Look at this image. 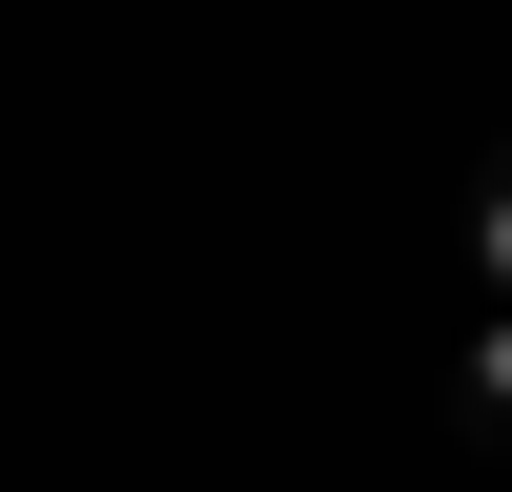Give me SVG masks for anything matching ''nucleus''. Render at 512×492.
<instances>
[{
    "mask_svg": "<svg viewBox=\"0 0 512 492\" xmlns=\"http://www.w3.org/2000/svg\"><path fill=\"white\" fill-rule=\"evenodd\" d=\"M472 287H492V308H512V164H492V185H472Z\"/></svg>",
    "mask_w": 512,
    "mask_h": 492,
    "instance_id": "nucleus-2",
    "label": "nucleus"
},
{
    "mask_svg": "<svg viewBox=\"0 0 512 492\" xmlns=\"http://www.w3.org/2000/svg\"><path fill=\"white\" fill-rule=\"evenodd\" d=\"M451 390H472V431H512V308L472 328V369H451Z\"/></svg>",
    "mask_w": 512,
    "mask_h": 492,
    "instance_id": "nucleus-1",
    "label": "nucleus"
}]
</instances>
